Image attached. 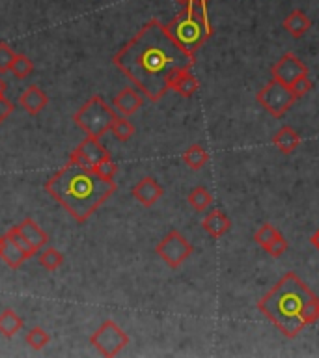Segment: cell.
Instances as JSON below:
<instances>
[{"mask_svg": "<svg viewBox=\"0 0 319 358\" xmlns=\"http://www.w3.org/2000/svg\"><path fill=\"white\" fill-rule=\"evenodd\" d=\"M194 62L196 56L185 53L159 19L148 21L112 58L116 68L151 103L161 101L174 77L192 69Z\"/></svg>", "mask_w": 319, "mask_h": 358, "instance_id": "1", "label": "cell"}, {"mask_svg": "<svg viewBox=\"0 0 319 358\" xmlns=\"http://www.w3.org/2000/svg\"><path fill=\"white\" fill-rule=\"evenodd\" d=\"M116 189V181H107L92 168L75 162H68L45 183L49 196L60 203L79 224L86 222L114 194Z\"/></svg>", "mask_w": 319, "mask_h": 358, "instance_id": "2", "label": "cell"}, {"mask_svg": "<svg viewBox=\"0 0 319 358\" xmlns=\"http://www.w3.org/2000/svg\"><path fill=\"white\" fill-rule=\"evenodd\" d=\"M308 285L295 272H285L258 301V310L285 338H297L306 327L305 306L314 297Z\"/></svg>", "mask_w": 319, "mask_h": 358, "instance_id": "3", "label": "cell"}, {"mask_svg": "<svg viewBox=\"0 0 319 358\" xmlns=\"http://www.w3.org/2000/svg\"><path fill=\"white\" fill-rule=\"evenodd\" d=\"M168 34L179 47L190 56H196L200 47L209 40L213 34V27L209 23V15H205L200 8L185 6L179 14L166 25Z\"/></svg>", "mask_w": 319, "mask_h": 358, "instance_id": "4", "label": "cell"}, {"mask_svg": "<svg viewBox=\"0 0 319 358\" xmlns=\"http://www.w3.org/2000/svg\"><path fill=\"white\" fill-rule=\"evenodd\" d=\"M116 116L118 114H116L114 107H110L101 95H92L73 114V122L86 136L101 138L110 131Z\"/></svg>", "mask_w": 319, "mask_h": 358, "instance_id": "5", "label": "cell"}, {"mask_svg": "<svg viewBox=\"0 0 319 358\" xmlns=\"http://www.w3.org/2000/svg\"><path fill=\"white\" fill-rule=\"evenodd\" d=\"M256 101L259 107H264L272 118H282V116L293 107V103L297 101V97L293 95L292 88L285 86L284 82L271 79L265 84L264 88L256 94Z\"/></svg>", "mask_w": 319, "mask_h": 358, "instance_id": "6", "label": "cell"}, {"mask_svg": "<svg viewBox=\"0 0 319 358\" xmlns=\"http://www.w3.org/2000/svg\"><path fill=\"white\" fill-rule=\"evenodd\" d=\"M90 344L94 345L97 353H101L103 357H118L120 353L129 345V336L123 331L120 324L107 319L97 331L90 336Z\"/></svg>", "mask_w": 319, "mask_h": 358, "instance_id": "7", "label": "cell"}, {"mask_svg": "<svg viewBox=\"0 0 319 358\" xmlns=\"http://www.w3.org/2000/svg\"><path fill=\"white\" fill-rule=\"evenodd\" d=\"M157 256L163 259L164 264L168 265L170 269H179L181 265L192 256V244L185 239L177 230H170L166 235L159 241L155 246Z\"/></svg>", "mask_w": 319, "mask_h": 358, "instance_id": "8", "label": "cell"}, {"mask_svg": "<svg viewBox=\"0 0 319 358\" xmlns=\"http://www.w3.org/2000/svg\"><path fill=\"white\" fill-rule=\"evenodd\" d=\"M110 157L109 149L101 144V138L86 136L71 153H69V162H75L86 168H94L97 162Z\"/></svg>", "mask_w": 319, "mask_h": 358, "instance_id": "9", "label": "cell"}, {"mask_svg": "<svg viewBox=\"0 0 319 358\" xmlns=\"http://www.w3.org/2000/svg\"><path fill=\"white\" fill-rule=\"evenodd\" d=\"M271 75L272 79L284 82L285 86H292L299 77L308 75V68L305 66V62H301L299 56H295L293 53H285L271 68Z\"/></svg>", "mask_w": 319, "mask_h": 358, "instance_id": "10", "label": "cell"}, {"mask_svg": "<svg viewBox=\"0 0 319 358\" xmlns=\"http://www.w3.org/2000/svg\"><path fill=\"white\" fill-rule=\"evenodd\" d=\"M131 194L135 196L136 202L142 203L144 207H153L164 196V189L159 185V181H155V177L146 176L133 187Z\"/></svg>", "mask_w": 319, "mask_h": 358, "instance_id": "11", "label": "cell"}, {"mask_svg": "<svg viewBox=\"0 0 319 358\" xmlns=\"http://www.w3.org/2000/svg\"><path fill=\"white\" fill-rule=\"evenodd\" d=\"M112 107L114 110H118L122 116H133L136 114L140 108L144 107V97L138 94V88H123L122 92H118V95H114L112 99Z\"/></svg>", "mask_w": 319, "mask_h": 358, "instance_id": "12", "label": "cell"}, {"mask_svg": "<svg viewBox=\"0 0 319 358\" xmlns=\"http://www.w3.org/2000/svg\"><path fill=\"white\" fill-rule=\"evenodd\" d=\"M19 105L23 107V110L30 116H38L47 108L49 105V95L43 92V88H40L38 84H30L19 97Z\"/></svg>", "mask_w": 319, "mask_h": 358, "instance_id": "13", "label": "cell"}, {"mask_svg": "<svg viewBox=\"0 0 319 358\" xmlns=\"http://www.w3.org/2000/svg\"><path fill=\"white\" fill-rule=\"evenodd\" d=\"M282 28L284 32L295 38V40H301L303 36L310 32L312 28V19L303 12V10H293L290 14L285 15V19L282 21Z\"/></svg>", "mask_w": 319, "mask_h": 358, "instance_id": "14", "label": "cell"}, {"mask_svg": "<svg viewBox=\"0 0 319 358\" xmlns=\"http://www.w3.org/2000/svg\"><path fill=\"white\" fill-rule=\"evenodd\" d=\"M202 228L209 237L218 239V237L226 235L231 228V220L220 209H213L207 213L204 220H202Z\"/></svg>", "mask_w": 319, "mask_h": 358, "instance_id": "15", "label": "cell"}, {"mask_svg": "<svg viewBox=\"0 0 319 358\" xmlns=\"http://www.w3.org/2000/svg\"><path fill=\"white\" fill-rule=\"evenodd\" d=\"M198 88H200V82L198 79L192 75L190 69H183L174 77V81L170 84V90H174L176 94H179L185 99H190L192 95L196 94Z\"/></svg>", "mask_w": 319, "mask_h": 358, "instance_id": "16", "label": "cell"}, {"mask_svg": "<svg viewBox=\"0 0 319 358\" xmlns=\"http://www.w3.org/2000/svg\"><path fill=\"white\" fill-rule=\"evenodd\" d=\"M299 144H301L299 133H297L293 127H290V125L280 127L279 131L275 133V136H272V146L279 148L282 153H285V155L293 153L295 149L299 148Z\"/></svg>", "mask_w": 319, "mask_h": 358, "instance_id": "17", "label": "cell"}, {"mask_svg": "<svg viewBox=\"0 0 319 358\" xmlns=\"http://www.w3.org/2000/svg\"><path fill=\"white\" fill-rule=\"evenodd\" d=\"M17 228H19L21 233L27 237L30 243L34 244L38 251H41V248H43V246L49 243L47 231L41 230L40 224L36 222L34 218H28V216H27V218H25L23 222L17 224Z\"/></svg>", "mask_w": 319, "mask_h": 358, "instance_id": "18", "label": "cell"}, {"mask_svg": "<svg viewBox=\"0 0 319 358\" xmlns=\"http://www.w3.org/2000/svg\"><path fill=\"white\" fill-rule=\"evenodd\" d=\"M23 318L12 308L0 311V334L4 338H14L15 334H19L23 331Z\"/></svg>", "mask_w": 319, "mask_h": 358, "instance_id": "19", "label": "cell"}, {"mask_svg": "<svg viewBox=\"0 0 319 358\" xmlns=\"http://www.w3.org/2000/svg\"><path fill=\"white\" fill-rule=\"evenodd\" d=\"M181 159H183V162L190 170H202L209 162V153L200 144H192V146L185 149Z\"/></svg>", "mask_w": 319, "mask_h": 358, "instance_id": "20", "label": "cell"}, {"mask_svg": "<svg viewBox=\"0 0 319 358\" xmlns=\"http://www.w3.org/2000/svg\"><path fill=\"white\" fill-rule=\"evenodd\" d=\"M187 202L190 203V207L194 211L204 213L205 209H209V205L213 203V196H211V192L205 189V187H194V189L189 192Z\"/></svg>", "mask_w": 319, "mask_h": 358, "instance_id": "21", "label": "cell"}, {"mask_svg": "<svg viewBox=\"0 0 319 358\" xmlns=\"http://www.w3.org/2000/svg\"><path fill=\"white\" fill-rule=\"evenodd\" d=\"M6 237H8V241H10V243H14L15 246L19 248V251L25 252V256H27L28 259H30V257H34L36 254L40 252L38 248H36L34 244L28 241L27 237L21 233L17 226H12V228L6 231Z\"/></svg>", "mask_w": 319, "mask_h": 358, "instance_id": "22", "label": "cell"}, {"mask_svg": "<svg viewBox=\"0 0 319 358\" xmlns=\"http://www.w3.org/2000/svg\"><path fill=\"white\" fill-rule=\"evenodd\" d=\"M135 125L125 118V116H116V120L112 122V127H110V133L116 136V140L120 142H127L135 136Z\"/></svg>", "mask_w": 319, "mask_h": 358, "instance_id": "23", "label": "cell"}, {"mask_svg": "<svg viewBox=\"0 0 319 358\" xmlns=\"http://www.w3.org/2000/svg\"><path fill=\"white\" fill-rule=\"evenodd\" d=\"M38 261L43 269H47L49 272H55L62 267L64 264V254H62L58 248H45V251L41 252L40 256H38Z\"/></svg>", "mask_w": 319, "mask_h": 358, "instance_id": "24", "label": "cell"}, {"mask_svg": "<svg viewBox=\"0 0 319 358\" xmlns=\"http://www.w3.org/2000/svg\"><path fill=\"white\" fill-rule=\"evenodd\" d=\"M32 71H34V62L30 60L27 54H15L14 62H12V68H10V73L17 77L19 81H23Z\"/></svg>", "mask_w": 319, "mask_h": 358, "instance_id": "25", "label": "cell"}, {"mask_svg": "<svg viewBox=\"0 0 319 358\" xmlns=\"http://www.w3.org/2000/svg\"><path fill=\"white\" fill-rule=\"evenodd\" d=\"M0 259H4V264H6L8 267H12L14 270H17L21 265L27 261L28 257L25 256V252L19 251L14 243H10V241H8L6 248H4V254H2Z\"/></svg>", "mask_w": 319, "mask_h": 358, "instance_id": "26", "label": "cell"}, {"mask_svg": "<svg viewBox=\"0 0 319 358\" xmlns=\"http://www.w3.org/2000/svg\"><path fill=\"white\" fill-rule=\"evenodd\" d=\"M27 344L34 349V351H41V349H45L51 342V336H49L47 331H43L41 327H34V329H30L27 334Z\"/></svg>", "mask_w": 319, "mask_h": 358, "instance_id": "27", "label": "cell"}, {"mask_svg": "<svg viewBox=\"0 0 319 358\" xmlns=\"http://www.w3.org/2000/svg\"><path fill=\"white\" fill-rule=\"evenodd\" d=\"M99 177L103 179H107V181H114L116 172H118V164L112 161V157H107V159H103L101 162H97L94 168H92Z\"/></svg>", "mask_w": 319, "mask_h": 358, "instance_id": "28", "label": "cell"}, {"mask_svg": "<svg viewBox=\"0 0 319 358\" xmlns=\"http://www.w3.org/2000/svg\"><path fill=\"white\" fill-rule=\"evenodd\" d=\"M279 233L280 231L277 230L272 224H264V226L254 233V241H256V244H259L261 248H265V246L271 243L272 239L279 235Z\"/></svg>", "mask_w": 319, "mask_h": 358, "instance_id": "29", "label": "cell"}, {"mask_svg": "<svg viewBox=\"0 0 319 358\" xmlns=\"http://www.w3.org/2000/svg\"><path fill=\"white\" fill-rule=\"evenodd\" d=\"M265 252L269 254L271 257H282L288 252V241H285V237L282 233L272 239L271 243L265 246Z\"/></svg>", "mask_w": 319, "mask_h": 358, "instance_id": "30", "label": "cell"}, {"mask_svg": "<svg viewBox=\"0 0 319 358\" xmlns=\"http://www.w3.org/2000/svg\"><path fill=\"white\" fill-rule=\"evenodd\" d=\"M14 58H15L14 49L10 47L6 41H0V75L10 71Z\"/></svg>", "mask_w": 319, "mask_h": 358, "instance_id": "31", "label": "cell"}, {"mask_svg": "<svg viewBox=\"0 0 319 358\" xmlns=\"http://www.w3.org/2000/svg\"><path fill=\"white\" fill-rule=\"evenodd\" d=\"M290 88H292L293 95H295V97L299 99V97L306 95V94H308V92H312L314 82H312V79L308 77V75H303V77H299L297 81L293 82Z\"/></svg>", "mask_w": 319, "mask_h": 358, "instance_id": "32", "label": "cell"}, {"mask_svg": "<svg viewBox=\"0 0 319 358\" xmlns=\"http://www.w3.org/2000/svg\"><path fill=\"white\" fill-rule=\"evenodd\" d=\"M305 321L306 324H316L319 321V297L314 295L308 305L305 306Z\"/></svg>", "mask_w": 319, "mask_h": 358, "instance_id": "33", "label": "cell"}, {"mask_svg": "<svg viewBox=\"0 0 319 358\" xmlns=\"http://www.w3.org/2000/svg\"><path fill=\"white\" fill-rule=\"evenodd\" d=\"M14 103L8 99L6 95H0V123H4L14 112Z\"/></svg>", "mask_w": 319, "mask_h": 358, "instance_id": "34", "label": "cell"}, {"mask_svg": "<svg viewBox=\"0 0 319 358\" xmlns=\"http://www.w3.org/2000/svg\"><path fill=\"white\" fill-rule=\"evenodd\" d=\"M176 2L181 8L192 4V6L200 8V10H202V12H204L205 15H209V14H207V6H209V0H176Z\"/></svg>", "mask_w": 319, "mask_h": 358, "instance_id": "35", "label": "cell"}, {"mask_svg": "<svg viewBox=\"0 0 319 358\" xmlns=\"http://www.w3.org/2000/svg\"><path fill=\"white\" fill-rule=\"evenodd\" d=\"M310 243H312V246L316 248V251L319 252V230L314 233L312 237H310Z\"/></svg>", "mask_w": 319, "mask_h": 358, "instance_id": "36", "label": "cell"}, {"mask_svg": "<svg viewBox=\"0 0 319 358\" xmlns=\"http://www.w3.org/2000/svg\"><path fill=\"white\" fill-rule=\"evenodd\" d=\"M8 244V237L6 235H0V257L4 254V248H6Z\"/></svg>", "mask_w": 319, "mask_h": 358, "instance_id": "37", "label": "cell"}, {"mask_svg": "<svg viewBox=\"0 0 319 358\" xmlns=\"http://www.w3.org/2000/svg\"><path fill=\"white\" fill-rule=\"evenodd\" d=\"M8 92V82L0 77V95H6Z\"/></svg>", "mask_w": 319, "mask_h": 358, "instance_id": "38", "label": "cell"}]
</instances>
